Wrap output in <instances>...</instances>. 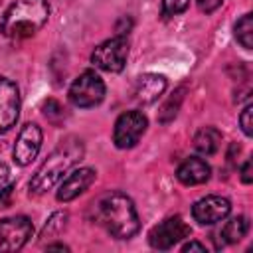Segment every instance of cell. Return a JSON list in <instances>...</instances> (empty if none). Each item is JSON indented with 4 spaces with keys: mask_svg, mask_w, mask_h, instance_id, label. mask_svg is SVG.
I'll list each match as a JSON object with an SVG mask.
<instances>
[{
    "mask_svg": "<svg viewBox=\"0 0 253 253\" xmlns=\"http://www.w3.org/2000/svg\"><path fill=\"white\" fill-rule=\"evenodd\" d=\"M85 154L83 142L75 136H69L61 140V144L43 160V164L38 168L34 178L30 180V194L32 196H42L47 190H51Z\"/></svg>",
    "mask_w": 253,
    "mask_h": 253,
    "instance_id": "obj_2",
    "label": "cell"
},
{
    "mask_svg": "<svg viewBox=\"0 0 253 253\" xmlns=\"http://www.w3.org/2000/svg\"><path fill=\"white\" fill-rule=\"evenodd\" d=\"M190 235H192V227L180 215H170L148 231V243L154 249L168 251L180 241L188 239Z\"/></svg>",
    "mask_w": 253,
    "mask_h": 253,
    "instance_id": "obj_7",
    "label": "cell"
},
{
    "mask_svg": "<svg viewBox=\"0 0 253 253\" xmlns=\"http://www.w3.org/2000/svg\"><path fill=\"white\" fill-rule=\"evenodd\" d=\"M95 217L117 239H130L140 229L134 202L119 190L107 192L95 202Z\"/></svg>",
    "mask_w": 253,
    "mask_h": 253,
    "instance_id": "obj_1",
    "label": "cell"
},
{
    "mask_svg": "<svg viewBox=\"0 0 253 253\" xmlns=\"http://www.w3.org/2000/svg\"><path fill=\"white\" fill-rule=\"evenodd\" d=\"M65 221H67V213L65 211H55L51 213V217L45 221L43 225V231H42V237H53L57 235L63 227H65Z\"/></svg>",
    "mask_w": 253,
    "mask_h": 253,
    "instance_id": "obj_20",
    "label": "cell"
},
{
    "mask_svg": "<svg viewBox=\"0 0 253 253\" xmlns=\"http://www.w3.org/2000/svg\"><path fill=\"white\" fill-rule=\"evenodd\" d=\"M148 126V119L142 111H125L119 115V119L115 121V128H113V142L117 148L126 150L136 146V142L142 138V134L146 132Z\"/></svg>",
    "mask_w": 253,
    "mask_h": 253,
    "instance_id": "obj_6",
    "label": "cell"
},
{
    "mask_svg": "<svg viewBox=\"0 0 253 253\" xmlns=\"http://www.w3.org/2000/svg\"><path fill=\"white\" fill-rule=\"evenodd\" d=\"M8 174H10L8 166H6L4 162H0V186H4V184L8 182Z\"/></svg>",
    "mask_w": 253,
    "mask_h": 253,
    "instance_id": "obj_28",
    "label": "cell"
},
{
    "mask_svg": "<svg viewBox=\"0 0 253 253\" xmlns=\"http://www.w3.org/2000/svg\"><path fill=\"white\" fill-rule=\"evenodd\" d=\"M128 57V40L126 36H115L99 43L91 53V63L107 73H121Z\"/></svg>",
    "mask_w": 253,
    "mask_h": 253,
    "instance_id": "obj_5",
    "label": "cell"
},
{
    "mask_svg": "<svg viewBox=\"0 0 253 253\" xmlns=\"http://www.w3.org/2000/svg\"><path fill=\"white\" fill-rule=\"evenodd\" d=\"M168 87V79L160 73H144L134 83V99L140 105L154 103Z\"/></svg>",
    "mask_w": 253,
    "mask_h": 253,
    "instance_id": "obj_13",
    "label": "cell"
},
{
    "mask_svg": "<svg viewBox=\"0 0 253 253\" xmlns=\"http://www.w3.org/2000/svg\"><path fill=\"white\" fill-rule=\"evenodd\" d=\"M105 91L107 89H105V81L101 79V75L93 69H85L69 85L67 97L71 105L79 109H91V107L101 105V101L105 99Z\"/></svg>",
    "mask_w": 253,
    "mask_h": 253,
    "instance_id": "obj_4",
    "label": "cell"
},
{
    "mask_svg": "<svg viewBox=\"0 0 253 253\" xmlns=\"http://www.w3.org/2000/svg\"><path fill=\"white\" fill-rule=\"evenodd\" d=\"M130 28H132V20H130V18H126V16H123V18L117 22L115 32H117V36H125V34H128V32H130Z\"/></svg>",
    "mask_w": 253,
    "mask_h": 253,
    "instance_id": "obj_26",
    "label": "cell"
},
{
    "mask_svg": "<svg viewBox=\"0 0 253 253\" xmlns=\"http://www.w3.org/2000/svg\"><path fill=\"white\" fill-rule=\"evenodd\" d=\"M49 18L47 0H16L0 20V34L10 40L36 36Z\"/></svg>",
    "mask_w": 253,
    "mask_h": 253,
    "instance_id": "obj_3",
    "label": "cell"
},
{
    "mask_svg": "<svg viewBox=\"0 0 253 253\" xmlns=\"http://www.w3.org/2000/svg\"><path fill=\"white\" fill-rule=\"evenodd\" d=\"M34 223L26 215H12L0 219V253L20 251L32 237Z\"/></svg>",
    "mask_w": 253,
    "mask_h": 253,
    "instance_id": "obj_8",
    "label": "cell"
},
{
    "mask_svg": "<svg viewBox=\"0 0 253 253\" xmlns=\"http://www.w3.org/2000/svg\"><path fill=\"white\" fill-rule=\"evenodd\" d=\"M247 231H249V219L245 215H235L229 221H225L219 235L223 243H237L247 235Z\"/></svg>",
    "mask_w": 253,
    "mask_h": 253,
    "instance_id": "obj_16",
    "label": "cell"
},
{
    "mask_svg": "<svg viewBox=\"0 0 253 253\" xmlns=\"http://www.w3.org/2000/svg\"><path fill=\"white\" fill-rule=\"evenodd\" d=\"M20 117V89L18 85L0 75V134L8 132Z\"/></svg>",
    "mask_w": 253,
    "mask_h": 253,
    "instance_id": "obj_10",
    "label": "cell"
},
{
    "mask_svg": "<svg viewBox=\"0 0 253 253\" xmlns=\"http://www.w3.org/2000/svg\"><path fill=\"white\" fill-rule=\"evenodd\" d=\"M231 211V202L223 196H206L194 202L192 206V217L200 225H213L217 221H223Z\"/></svg>",
    "mask_w": 253,
    "mask_h": 253,
    "instance_id": "obj_11",
    "label": "cell"
},
{
    "mask_svg": "<svg viewBox=\"0 0 253 253\" xmlns=\"http://www.w3.org/2000/svg\"><path fill=\"white\" fill-rule=\"evenodd\" d=\"M196 2H198V10L204 14H211L223 4V0H196Z\"/></svg>",
    "mask_w": 253,
    "mask_h": 253,
    "instance_id": "obj_24",
    "label": "cell"
},
{
    "mask_svg": "<svg viewBox=\"0 0 253 253\" xmlns=\"http://www.w3.org/2000/svg\"><path fill=\"white\" fill-rule=\"evenodd\" d=\"M210 174H211V168L210 164L200 158V156H190L186 158L178 170H176V178L178 182H182L184 186H198V184H204L210 180Z\"/></svg>",
    "mask_w": 253,
    "mask_h": 253,
    "instance_id": "obj_14",
    "label": "cell"
},
{
    "mask_svg": "<svg viewBox=\"0 0 253 253\" xmlns=\"http://www.w3.org/2000/svg\"><path fill=\"white\" fill-rule=\"evenodd\" d=\"M14 184H4L0 186V208H8L12 204V196H14Z\"/></svg>",
    "mask_w": 253,
    "mask_h": 253,
    "instance_id": "obj_23",
    "label": "cell"
},
{
    "mask_svg": "<svg viewBox=\"0 0 253 253\" xmlns=\"http://www.w3.org/2000/svg\"><path fill=\"white\" fill-rule=\"evenodd\" d=\"M219 146H221V132L215 126H202L194 134V148L204 156L215 154Z\"/></svg>",
    "mask_w": 253,
    "mask_h": 253,
    "instance_id": "obj_15",
    "label": "cell"
},
{
    "mask_svg": "<svg viewBox=\"0 0 253 253\" xmlns=\"http://www.w3.org/2000/svg\"><path fill=\"white\" fill-rule=\"evenodd\" d=\"M55 249H59V251H69V247L63 245V243H51V245H47V251H55Z\"/></svg>",
    "mask_w": 253,
    "mask_h": 253,
    "instance_id": "obj_29",
    "label": "cell"
},
{
    "mask_svg": "<svg viewBox=\"0 0 253 253\" xmlns=\"http://www.w3.org/2000/svg\"><path fill=\"white\" fill-rule=\"evenodd\" d=\"M182 99H184V87H180L176 93H172V97H168V101L162 105V111H160V117H158L160 123H168V121H172L176 117Z\"/></svg>",
    "mask_w": 253,
    "mask_h": 253,
    "instance_id": "obj_18",
    "label": "cell"
},
{
    "mask_svg": "<svg viewBox=\"0 0 253 253\" xmlns=\"http://www.w3.org/2000/svg\"><path fill=\"white\" fill-rule=\"evenodd\" d=\"M251 115H253V105L247 103V105L243 107L241 115H239V125H241V130L245 132V136H251V134H253V128H251V126H253Z\"/></svg>",
    "mask_w": 253,
    "mask_h": 253,
    "instance_id": "obj_22",
    "label": "cell"
},
{
    "mask_svg": "<svg viewBox=\"0 0 253 253\" xmlns=\"http://www.w3.org/2000/svg\"><path fill=\"white\" fill-rule=\"evenodd\" d=\"M190 6V0H162V18H174L180 16L182 12H186Z\"/></svg>",
    "mask_w": 253,
    "mask_h": 253,
    "instance_id": "obj_21",
    "label": "cell"
},
{
    "mask_svg": "<svg viewBox=\"0 0 253 253\" xmlns=\"http://www.w3.org/2000/svg\"><path fill=\"white\" fill-rule=\"evenodd\" d=\"M42 140H43V132L36 123H26L14 142L12 148V158L18 166H28L34 162V158L38 156L40 148H42Z\"/></svg>",
    "mask_w": 253,
    "mask_h": 253,
    "instance_id": "obj_9",
    "label": "cell"
},
{
    "mask_svg": "<svg viewBox=\"0 0 253 253\" xmlns=\"http://www.w3.org/2000/svg\"><path fill=\"white\" fill-rule=\"evenodd\" d=\"M182 251H184V253H186V251H206V245L200 243V241H188V243L182 245Z\"/></svg>",
    "mask_w": 253,
    "mask_h": 253,
    "instance_id": "obj_27",
    "label": "cell"
},
{
    "mask_svg": "<svg viewBox=\"0 0 253 253\" xmlns=\"http://www.w3.org/2000/svg\"><path fill=\"white\" fill-rule=\"evenodd\" d=\"M239 178L243 184H251L253 182V166H251V158H247L239 170Z\"/></svg>",
    "mask_w": 253,
    "mask_h": 253,
    "instance_id": "obj_25",
    "label": "cell"
},
{
    "mask_svg": "<svg viewBox=\"0 0 253 253\" xmlns=\"http://www.w3.org/2000/svg\"><path fill=\"white\" fill-rule=\"evenodd\" d=\"M95 178H97V172L93 168H77V170H73L57 188V194H55L57 202H63V204L73 202L75 198H79L81 194H85L91 188Z\"/></svg>",
    "mask_w": 253,
    "mask_h": 253,
    "instance_id": "obj_12",
    "label": "cell"
},
{
    "mask_svg": "<svg viewBox=\"0 0 253 253\" xmlns=\"http://www.w3.org/2000/svg\"><path fill=\"white\" fill-rule=\"evenodd\" d=\"M233 36L237 40V43L243 49H251L253 47V14H243L235 26H233Z\"/></svg>",
    "mask_w": 253,
    "mask_h": 253,
    "instance_id": "obj_17",
    "label": "cell"
},
{
    "mask_svg": "<svg viewBox=\"0 0 253 253\" xmlns=\"http://www.w3.org/2000/svg\"><path fill=\"white\" fill-rule=\"evenodd\" d=\"M42 111H43V117H45L49 123H53V125H59V123L65 119V109H63L61 103L55 101V99H47V101H43Z\"/></svg>",
    "mask_w": 253,
    "mask_h": 253,
    "instance_id": "obj_19",
    "label": "cell"
}]
</instances>
